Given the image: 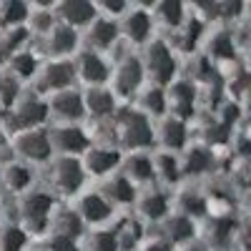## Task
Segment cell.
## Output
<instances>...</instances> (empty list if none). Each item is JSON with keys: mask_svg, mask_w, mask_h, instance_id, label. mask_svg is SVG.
I'll list each match as a JSON object with an SVG mask.
<instances>
[{"mask_svg": "<svg viewBox=\"0 0 251 251\" xmlns=\"http://www.w3.org/2000/svg\"><path fill=\"white\" fill-rule=\"evenodd\" d=\"M113 131L116 141H121L123 149L146 151L156 141V131L151 126V118H146L138 108H121L113 116Z\"/></svg>", "mask_w": 251, "mask_h": 251, "instance_id": "6da1fadb", "label": "cell"}, {"mask_svg": "<svg viewBox=\"0 0 251 251\" xmlns=\"http://www.w3.org/2000/svg\"><path fill=\"white\" fill-rule=\"evenodd\" d=\"M141 63H143V73L151 78L153 86L169 88L176 80L178 63H176V55L169 48V43H163V40H151L146 46V58Z\"/></svg>", "mask_w": 251, "mask_h": 251, "instance_id": "7a4b0ae2", "label": "cell"}, {"mask_svg": "<svg viewBox=\"0 0 251 251\" xmlns=\"http://www.w3.org/2000/svg\"><path fill=\"white\" fill-rule=\"evenodd\" d=\"M55 208V199L48 191H30L20 201V228L25 234H43L48 231L50 214Z\"/></svg>", "mask_w": 251, "mask_h": 251, "instance_id": "3957f363", "label": "cell"}, {"mask_svg": "<svg viewBox=\"0 0 251 251\" xmlns=\"http://www.w3.org/2000/svg\"><path fill=\"white\" fill-rule=\"evenodd\" d=\"M48 131V141H50V151L66 156V158H75L80 153H86L93 141L91 133H86L78 123H53Z\"/></svg>", "mask_w": 251, "mask_h": 251, "instance_id": "277c9868", "label": "cell"}, {"mask_svg": "<svg viewBox=\"0 0 251 251\" xmlns=\"http://www.w3.org/2000/svg\"><path fill=\"white\" fill-rule=\"evenodd\" d=\"M13 128L25 133V131H35L40 128L50 116H48V103L38 96H18V100L13 103V108L8 111Z\"/></svg>", "mask_w": 251, "mask_h": 251, "instance_id": "5b68a950", "label": "cell"}, {"mask_svg": "<svg viewBox=\"0 0 251 251\" xmlns=\"http://www.w3.org/2000/svg\"><path fill=\"white\" fill-rule=\"evenodd\" d=\"M111 80H113V96H123V98H131L143 88V63L136 55H126L116 63V68H111Z\"/></svg>", "mask_w": 251, "mask_h": 251, "instance_id": "8992f818", "label": "cell"}, {"mask_svg": "<svg viewBox=\"0 0 251 251\" xmlns=\"http://www.w3.org/2000/svg\"><path fill=\"white\" fill-rule=\"evenodd\" d=\"M151 30H153V15H151V10H146L141 5H136V8L128 5L126 13L118 18V35L126 38L128 43H136V46L149 43Z\"/></svg>", "mask_w": 251, "mask_h": 251, "instance_id": "52a82bcc", "label": "cell"}, {"mask_svg": "<svg viewBox=\"0 0 251 251\" xmlns=\"http://www.w3.org/2000/svg\"><path fill=\"white\" fill-rule=\"evenodd\" d=\"M83 181H86V171L78 158H66L60 156L50 163V183L58 194L63 196H73L80 191Z\"/></svg>", "mask_w": 251, "mask_h": 251, "instance_id": "ba28073f", "label": "cell"}, {"mask_svg": "<svg viewBox=\"0 0 251 251\" xmlns=\"http://www.w3.org/2000/svg\"><path fill=\"white\" fill-rule=\"evenodd\" d=\"M48 116L55 118V123H78L86 118V108H83V93L75 88H66L53 93L48 100Z\"/></svg>", "mask_w": 251, "mask_h": 251, "instance_id": "9c48e42d", "label": "cell"}, {"mask_svg": "<svg viewBox=\"0 0 251 251\" xmlns=\"http://www.w3.org/2000/svg\"><path fill=\"white\" fill-rule=\"evenodd\" d=\"M73 80H75L73 60H48L46 66H40V71H38V88L50 93V96L58 93V91L73 88Z\"/></svg>", "mask_w": 251, "mask_h": 251, "instance_id": "30bf717a", "label": "cell"}, {"mask_svg": "<svg viewBox=\"0 0 251 251\" xmlns=\"http://www.w3.org/2000/svg\"><path fill=\"white\" fill-rule=\"evenodd\" d=\"M75 78H80L88 88H98V86H106V80L111 78V66L108 60L103 58L100 53L93 50H83L75 60Z\"/></svg>", "mask_w": 251, "mask_h": 251, "instance_id": "8fae6325", "label": "cell"}, {"mask_svg": "<svg viewBox=\"0 0 251 251\" xmlns=\"http://www.w3.org/2000/svg\"><path fill=\"white\" fill-rule=\"evenodd\" d=\"M15 153L28 161V163H46L50 161L53 151H50V141H48V131L46 128H35V131H25L15 138Z\"/></svg>", "mask_w": 251, "mask_h": 251, "instance_id": "7c38bea8", "label": "cell"}, {"mask_svg": "<svg viewBox=\"0 0 251 251\" xmlns=\"http://www.w3.org/2000/svg\"><path fill=\"white\" fill-rule=\"evenodd\" d=\"M55 13V20L63 25H68L73 30H86L93 20L98 18V10H96V3H88V0H63L60 5L53 8Z\"/></svg>", "mask_w": 251, "mask_h": 251, "instance_id": "4fadbf2b", "label": "cell"}, {"mask_svg": "<svg viewBox=\"0 0 251 251\" xmlns=\"http://www.w3.org/2000/svg\"><path fill=\"white\" fill-rule=\"evenodd\" d=\"M196 108V88L194 83L188 80H174L169 88H166V111H171L174 118L178 121H188L194 116Z\"/></svg>", "mask_w": 251, "mask_h": 251, "instance_id": "5bb4252c", "label": "cell"}, {"mask_svg": "<svg viewBox=\"0 0 251 251\" xmlns=\"http://www.w3.org/2000/svg\"><path fill=\"white\" fill-rule=\"evenodd\" d=\"M83 171H86V176H100L106 178L111 176V171H116L121 166V153L118 149H111V146H100V143H93L91 149L83 153Z\"/></svg>", "mask_w": 251, "mask_h": 251, "instance_id": "9a60e30c", "label": "cell"}, {"mask_svg": "<svg viewBox=\"0 0 251 251\" xmlns=\"http://www.w3.org/2000/svg\"><path fill=\"white\" fill-rule=\"evenodd\" d=\"M43 38H46L43 48L50 60H68V55L75 53L78 48V30L63 25V23H55Z\"/></svg>", "mask_w": 251, "mask_h": 251, "instance_id": "2e32d148", "label": "cell"}, {"mask_svg": "<svg viewBox=\"0 0 251 251\" xmlns=\"http://www.w3.org/2000/svg\"><path fill=\"white\" fill-rule=\"evenodd\" d=\"M118 40H121V35H118V20L98 15L93 23L86 28V43H88V50H93V53L103 55L106 50H111Z\"/></svg>", "mask_w": 251, "mask_h": 251, "instance_id": "e0dca14e", "label": "cell"}, {"mask_svg": "<svg viewBox=\"0 0 251 251\" xmlns=\"http://www.w3.org/2000/svg\"><path fill=\"white\" fill-rule=\"evenodd\" d=\"M83 108H86V116H93L96 123L103 121H113L116 116V96L111 93V88L106 86H98V88H88L83 93Z\"/></svg>", "mask_w": 251, "mask_h": 251, "instance_id": "ac0fdd59", "label": "cell"}, {"mask_svg": "<svg viewBox=\"0 0 251 251\" xmlns=\"http://www.w3.org/2000/svg\"><path fill=\"white\" fill-rule=\"evenodd\" d=\"M121 169H123V176L133 186H146V183H151L156 178L153 156L146 153V151H133L126 158H121Z\"/></svg>", "mask_w": 251, "mask_h": 251, "instance_id": "d6986e66", "label": "cell"}, {"mask_svg": "<svg viewBox=\"0 0 251 251\" xmlns=\"http://www.w3.org/2000/svg\"><path fill=\"white\" fill-rule=\"evenodd\" d=\"M48 228L55 239H68V241H78L86 234V224L80 221L78 211H73V208H58L55 214H50Z\"/></svg>", "mask_w": 251, "mask_h": 251, "instance_id": "ffe728a7", "label": "cell"}, {"mask_svg": "<svg viewBox=\"0 0 251 251\" xmlns=\"http://www.w3.org/2000/svg\"><path fill=\"white\" fill-rule=\"evenodd\" d=\"M78 216H80V221L86 224V226H103L111 216H113V206L103 199L98 191H93V194H86L80 199V203H78Z\"/></svg>", "mask_w": 251, "mask_h": 251, "instance_id": "44dd1931", "label": "cell"}, {"mask_svg": "<svg viewBox=\"0 0 251 251\" xmlns=\"http://www.w3.org/2000/svg\"><path fill=\"white\" fill-rule=\"evenodd\" d=\"M103 199H106L111 206H128L136 201V186L126 178L123 174L118 176H106L100 183V191Z\"/></svg>", "mask_w": 251, "mask_h": 251, "instance_id": "7402d4cb", "label": "cell"}, {"mask_svg": "<svg viewBox=\"0 0 251 251\" xmlns=\"http://www.w3.org/2000/svg\"><path fill=\"white\" fill-rule=\"evenodd\" d=\"M156 138L163 143V149L169 153L181 151V149H186V143H188V126L183 121L174 118V116H163Z\"/></svg>", "mask_w": 251, "mask_h": 251, "instance_id": "603a6c76", "label": "cell"}, {"mask_svg": "<svg viewBox=\"0 0 251 251\" xmlns=\"http://www.w3.org/2000/svg\"><path fill=\"white\" fill-rule=\"evenodd\" d=\"M161 224H163V231H166V236H161V239L169 241L171 246H176V244H191V241H194L196 224L188 219V216H183V214L171 216V214H169Z\"/></svg>", "mask_w": 251, "mask_h": 251, "instance_id": "cb8c5ba5", "label": "cell"}, {"mask_svg": "<svg viewBox=\"0 0 251 251\" xmlns=\"http://www.w3.org/2000/svg\"><path fill=\"white\" fill-rule=\"evenodd\" d=\"M138 201V214L141 219L146 221H163L171 211V203H169V196L163 191H146Z\"/></svg>", "mask_w": 251, "mask_h": 251, "instance_id": "d4e9b609", "label": "cell"}, {"mask_svg": "<svg viewBox=\"0 0 251 251\" xmlns=\"http://www.w3.org/2000/svg\"><path fill=\"white\" fill-rule=\"evenodd\" d=\"M214 166V153L211 149H206L203 143H196L186 151V163L181 166V174H191V176H201L208 174Z\"/></svg>", "mask_w": 251, "mask_h": 251, "instance_id": "484cf974", "label": "cell"}, {"mask_svg": "<svg viewBox=\"0 0 251 251\" xmlns=\"http://www.w3.org/2000/svg\"><path fill=\"white\" fill-rule=\"evenodd\" d=\"M138 111L146 116V118H158V116H166V88L161 86H146L141 91V98H138Z\"/></svg>", "mask_w": 251, "mask_h": 251, "instance_id": "4316f807", "label": "cell"}, {"mask_svg": "<svg viewBox=\"0 0 251 251\" xmlns=\"http://www.w3.org/2000/svg\"><path fill=\"white\" fill-rule=\"evenodd\" d=\"M38 71H40V60H38V55L30 53V50H20V53H15V55L8 60V75L15 78L18 83L38 75Z\"/></svg>", "mask_w": 251, "mask_h": 251, "instance_id": "83f0119b", "label": "cell"}, {"mask_svg": "<svg viewBox=\"0 0 251 251\" xmlns=\"http://www.w3.org/2000/svg\"><path fill=\"white\" fill-rule=\"evenodd\" d=\"M151 15H153V20H161L166 28L178 30L183 25V20L188 18V8L183 3H176V0H166V3H158L151 10Z\"/></svg>", "mask_w": 251, "mask_h": 251, "instance_id": "f1b7e54d", "label": "cell"}, {"mask_svg": "<svg viewBox=\"0 0 251 251\" xmlns=\"http://www.w3.org/2000/svg\"><path fill=\"white\" fill-rule=\"evenodd\" d=\"M83 241L80 244V251H118V244H116V234L113 228H93V231L83 234Z\"/></svg>", "mask_w": 251, "mask_h": 251, "instance_id": "f546056e", "label": "cell"}, {"mask_svg": "<svg viewBox=\"0 0 251 251\" xmlns=\"http://www.w3.org/2000/svg\"><path fill=\"white\" fill-rule=\"evenodd\" d=\"M113 234H116V244H118V251H133L141 246L143 241V226L141 221H123L118 228H113Z\"/></svg>", "mask_w": 251, "mask_h": 251, "instance_id": "4dcf8cb0", "label": "cell"}, {"mask_svg": "<svg viewBox=\"0 0 251 251\" xmlns=\"http://www.w3.org/2000/svg\"><path fill=\"white\" fill-rule=\"evenodd\" d=\"M28 5L18 3V0H10V3H0V28H23L28 20Z\"/></svg>", "mask_w": 251, "mask_h": 251, "instance_id": "1f68e13d", "label": "cell"}, {"mask_svg": "<svg viewBox=\"0 0 251 251\" xmlns=\"http://www.w3.org/2000/svg\"><path fill=\"white\" fill-rule=\"evenodd\" d=\"M25 38H28L25 25H23V28H8V30H0V60H10L15 53L23 50Z\"/></svg>", "mask_w": 251, "mask_h": 251, "instance_id": "d6a6232c", "label": "cell"}, {"mask_svg": "<svg viewBox=\"0 0 251 251\" xmlns=\"http://www.w3.org/2000/svg\"><path fill=\"white\" fill-rule=\"evenodd\" d=\"M3 181H5V186L10 188V191L23 194L33 183V174H30V169L25 163H10L8 169L3 171Z\"/></svg>", "mask_w": 251, "mask_h": 251, "instance_id": "836d02e7", "label": "cell"}, {"mask_svg": "<svg viewBox=\"0 0 251 251\" xmlns=\"http://www.w3.org/2000/svg\"><path fill=\"white\" fill-rule=\"evenodd\" d=\"M153 171H156V178H163L166 183H176L181 178V163L176 161L174 153L163 151L153 156Z\"/></svg>", "mask_w": 251, "mask_h": 251, "instance_id": "e575fe53", "label": "cell"}, {"mask_svg": "<svg viewBox=\"0 0 251 251\" xmlns=\"http://www.w3.org/2000/svg\"><path fill=\"white\" fill-rule=\"evenodd\" d=\"M28 246V234L20 228V224L5 226L0 231V251H25Z\"/></svg>", "mask_w": 251, "mask_h": 251, "instance_id": "d590c367", "label": "cell"}, {"mask_svg": "<svg viewBox=\"0 0 251 251\" xmlns=\"http://www.w3.org/2000/svg\"><path fill=\"white\" fill-rule=\"evenodd\" d=\"M208 55L216 60H231V55H234L231 33H216L214 38H208Z\"/></svg>", "mask_w": 251, "mask_h": 251, "instance_id": "8d00e7d4", "label": "cell"}, {"mask_svg": "<svg viewBox=\"0 0 251 251\" xmlns=\"http://www.w3.org/2000/svg\"><path fill=\"white\" fill-rule=\"evenodd\" d=\"M206 211H208V203H206L203 196H199V194H194V191H186V194L181 196V214L188 216L191 221L206 216Z\"/></svg>", "mask_w": 251, "mask_h": 251, "instance_id": "74e56055", "label": "cell"}, {"mask_svg": "<svg viewBox=\"0 0 251 251\" xmlns=\"http://www.w3.org/2000/svg\"><path fill=\"white\" fill-rule=\"evenodd\" d=\"M18 96H20V83L15 78H10V75L0 78V108L10 111L13 103L18 100Z\"/></svg>", "mask_w": 251, "mask_h": 251, "instance_id": "f35d334b", "label": "cell"}, {"mask_svg": "<svg viewBox=\"0 0 251 251\" xmlns=\"http://www.w3.org/2000/svg\"><path fill=\"white\" fill-rule=\"evenodd\" d=\"M48 251H80V241H68V239H55V236H50Z\"/></svg>", "mask_w": 251, "mask_h": 251, "instance_id": "ab89813d", "label": "cell"}, {"mask_svg": "<svg viewBox=\"0 0 251 251\" xmlns=\"http://www.w3.org/2000/svg\"><path fill=\"white\" fill-rule=\"evenodd\" d=\"M141 251H174V246L163 239H149L141 246Z\"/></svg>", "mask_w": 251, "mask_h": 251, "instance_id": "60d3db41", "label": "cell"}, {"mask_svg": "<svg viewBox=\"0 0 251 251\" xmlns=\"http://www.w3.org/2000/svg\"><path fill=\"white\" fill-rule=\"evenodd\" d=\"M183 251H208V249H206V244H196V241H191V244H186Z\"/></svg>", "mask_w": 251, "mask_h": 251, "instance_id": "b9f144b4", "label": "cell"}, {"mask_svg": "<svg viewBox=\"0 0 251 251\" xmlns=\"http://www.w3.org/2000/svg\"><path fill=\"white\" fill-rule=\"evenodd\" d=\"M0 143H3V136H0Z\"/></svg>", "mask_w": 251, "mask_h": 251, "instance_id": "7bdbcfd3", "label": "cell"}]
</instances>
